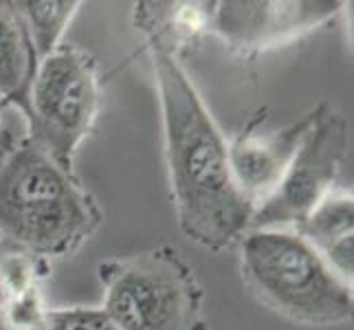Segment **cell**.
I'll return each mask as SVG.
<instances>
[{
    "label": "cell",
    "instance_id": "obj_3",
    "mask_svg": "<svg viewBox=\"0 0 354 330\" xmlns=\"http://www.w3.org/2000/svg\"><path fill=\"white\" fill-rule=\"evenodd\" d=\"M240 268L255 297L290 322H352V284L337 275L295 229H249L240 238Z\"/></svg>",
    "mask_w": 354,
    "mask_h": 330
},
{
    "label": "cell",
    "instance_id": "obj_6",
    "mask_svg": "<svg viewBox=\"0 0 354 330\" xmlns=\"http://www.w3.org/2000/svg\"><path fill=\"white\" fill-rule=\"evenodd\" d=\"M348 121L319 104L317 117L275 190L253 210L251 229H295L328 194L335 192L348 161Z\"/></svg>",
    "mask_w": 354,
    "mask_h": 330
},
{
    "label": "cell",
    "instance_id": "obj_13",
    "mask_svg": "<svg viewBox=\"0 0 354 330\" xmlns=\"http://www.w3.org/2000/svg\"><path fill=\"white\" fill-rule=\"evenodd\" d=\"M44 330H117L102 306L48 309Z\"/></svg>",
    "mask_w": 354,
    "mask_h": 330
},
{
    "label": "cell",
    "instance_id": "obj_2",
    "mask_svg": "<svg viewBox=\"0 0 354 330\" xmlns=\"http://www.w3.org/2000/svg\"><path fill=\"white\" fill-rule=\"evenodd\" d=\"M104 223L77 174L22 137L0 161V234L46 260L77 253Z\"/></svg>",
    "mask_w": 354,
    "mask_h": 330
},
{
    "label": "cell",
    "instance_id": "obj_5",
    "mask_svg": "<svg viewBox=\"0 0 354 330\" xmlns=\"http://www.w3.org/2000/svg\"><path fill=\"white\" fill-rule=\"evenodd\" d=\"M102 108L97 59L75 44H59L40 59L29 91L24 137L75 174L80 145L91 137Z\"/></svg>",
    "mask_w": 354,
    "mask_h": 330
},
{
    "label": "cell",
    "instance_id": "obj_12",
    "mask_svg": "<svg viewBox=\"0 0 354 330\" xmlns=\"http://www.w3.org/2000/svg\"><path fill=\"white\" fill-rule=\"evenodd\" d=\"M16 5L27 22L38 59L62 44V35L82 7L80 0H18Z\"/></svg>",
    "mask_w": 354,
    "mask_h": 330
},
{
    "label": "cell",
    "instance_id": "obj_8",
    "mask_svg": "<svg viewBox=\"0 0 354 330\" xmlns=\"http://www.w3.org/2000/svg\"><path fill=\"white\" fill-rule=\"evenodd\" d=\"M317 104L306 115L279 130H262L266 110L249 119L238 137L229 143V165L236 185L255 207L262 203L286 172L306 132L317 117Z\"/></svg>",
    "mask_w": 354,
    "mask_h": 330
},
{
    "label": "cell",
    "instance_id": "obj_11",
    "mask_svg": "<svg viewBox=\"0 0 354 330\" xmlns=\"http://www.w3.org/2000/svg\"><path fill=\"white\" fill-rule=\"evenodd\" d=\"M38 64V53L18 5L0 0V104L22 119L29 110V91Z\"/></svg>",
    "mask_w": 354,
    "mask_h": 330
},
{
    "label": "cell",
    "instance_id": "obj_10",
    "mask_svg": "<svg viewBox=\"0 0 354 330\" xmlns=\"http://www.w3.org/2000/svg\"><path fill=\"white\" fill-rule=\"evenodd\" d=\"M297 234L352 284L354 277V199L352 192L337 187L295 227Z\"/></svg>",
    "mask_w": 354,
    "mask_h": 330
},
{
    "label": "cell",
    "instance_id": "obj_14",
    "mask_svg": "<svg viewBox=\"0 0 354 330\" xmlns=\"http://www.w3.org/2000/svg\"><path fill=\"white\" fill-rule=\"evenodd\" d=\"M18 121L24 124V119L18 113H14V110H9L7 106L0 104V161H3L7 152L24 137V132H16Z\"/></svg>",
    "mask_w": 354,
    "mask_h": 330
},
{
    "label": "cell",
    "instance_id": "obj_4",
    "mask_svg": "<svg viewBox=\"0 0 354 330\" xmlns=\"http://www.w3.org/2000/svg\"><path fill=\"white\" fill-rule=\"evenodd\" d=\"M97 275L117 330H209L198 277L169 244L106 260Z\"/></svg>",
    "mask_w": 354,
    "mask_h": 330
},
{
    "label": "cell",
    "instance_id": "obj_9",
    "mask_svg": "<svg viewBox=\"0 0 354 330\" xmlns=\"http://www.w3.org/2000/svg\"><path fill=\"white\" fill-rule=\"evenodd\" d=\"M51 260L0 234V322L9 330H44V282Z\"/></svg>",
    "mask_w": 354,
    "mask_h": 330
},
{
    "label": "cell",
    "instance_id": "obj_7",
    "mask_svg": "<svg viewBox=\"0 0 354 330\" xmlns=\"http://www.w3.org/2000/svg\"><path fill=\"white\" fill-rule=\"evenodd\" d=\"M344 7L339 0H223L212 3L209 33L231 51L253 57L326 27Z\"/></svg>",
    "mask_w": 354,
    "mask_h": 330
},
{
    "label": "cell",
    "instance_id": "obj_1",
    "mask_svg": "<svg viewBox=\"0 0 354 330\" xmlns=\"http://www.w3.org/2000/svg\"><path fill=\"white\" fill-rule=\"evenodd\" d=\"M163 124L169 196L180 231L198 247L221 253L251 229L255 205L236 185L229 141L207 110L180 57L145 40Z\"/></svg>",
    "mask_w": 354,
    "mask_h": 330
}]
</instances>
